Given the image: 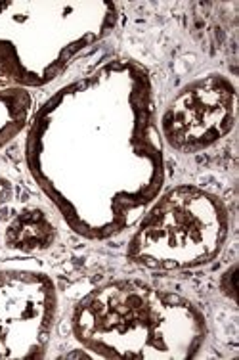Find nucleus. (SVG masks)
<instances>
[{"label":"nucleus","mask_w":239,"mask_h":360,"mask_svg":"<svg viewBox=\"0 0 239 360\" xmlns=\"http://www.w3.org/2000/svg\"><path fill=\"white\" fill-rule=\"evenodd\" d=\"M226 205L207 190L176 186L161 195L132 234L127 257L150 269L211 263L228 238Z\"/></svg>","instance_id":"20e7f679"},{"label":"nucleus","mask_w":239,"mask_h":360,"mask_svg":"<svg viewBox=\"0 0 239 360\" xmlns=\"http://www.w3.org/2000/svg\"><path fill=\"white\" fill-rule=\"evenodd\" d=\"M58 238L54 222L46 211L29 207L20 211L6 226V245L21 253H34L52 248Z\"/></svg>","instance_id":"0eeeda50"},{"label":"nucleus","mask_w":239,"mask_h":360,"mask_svg":"<svg viewBox=\"0 0 239 360\" xmlns=\"http://www.w3.org/2000/svg\"><path fill=\"white\" fill-rule=\"evenodd\" d=\"M56 309L54 282L46 274L0 270V359H42Z\"/></svg>","instance_id":"39448f33"},{"label":"nucleus","mask_w":239,"mask_h":360,"mask_svg":"<svg viewBox=\"0 0 239 360\" xmlns=\"http://www.w3.org/2000/svg\"><path fill=\"white\" fill-rule=\"evenodd\" d=\"M12 198H14V188L10 184V180L0 179V205L8 203Z\"/></svg>","instance_id":"1a4fd4ad"},{"label":"nucleus","mask_w":239,"mask_h":360,"mask_svg":"<svg viewBox=\"0 0 239 360\" xmlns=\"http://www.w3.org/2000/svg\"><path fill=\"white\" fill-rule=\"evenodd\" d=\"M71 324L77 341L103 359H190L207 333L190 301L136 280L94 288Z\"/></svg>","instance_id":"f03ea898"},{"label":"nucleus","mask_w":239,"mask_h":360,"mask_svg":"<svg viewBox=\"0 0 239 360\" xmlns=\"http://www.w3.org/2000/svg\"><path fill=\"white\" fill-rule=\"evenodd\" d=\"M31 113V96L21 86L0 84V150L23 131Z\"/></svg>","instance_id":"6e6552de"},{"label":"nucleus","mask_w":239,"mask_h":360,"mask_svg":"<svg viewBox=\"0 0 239 360\" xmlns=\"http://www.w3.org/2000/svg\"><path fill=\"white\" fill-rule=\"evenodd\" d=\"M102 2L0 4V79L18 86L48 83L73 56L113 27Z\"/></svg>","instance_id":"7ed1b4c3"},{"label":"nucleus","mask_w":239,"mask_h":360,"mask_svg":"<svg viewBox=\"0 0 239 360\" xmlns=\"http://www.w3.org/2000/svg\"><path fill=\"white\" fill-rule=\"evenodd\" d=\"M148 115L146 71L115 62L60 90L34 119L29 169L79 234L121 232L157 194L163 153Z\"/></svg>","instance_id":"f257e3e1"},{"label":"nucleus","mask_w":239,"mask_h":360,"mask_svg":"<svg viewBox=\"0 0 239 360\" xmlns=\"http://www.w3.org/2000/svg\"><path fill=\"white\" fill-rule=\"evenodd\" d=\"M238 92L220 73L195 79L178 92L161 115V134L182 153H198L230 134L235 125Z\"/></svg>","instance_id":"423d86ee"}]
</instances>
